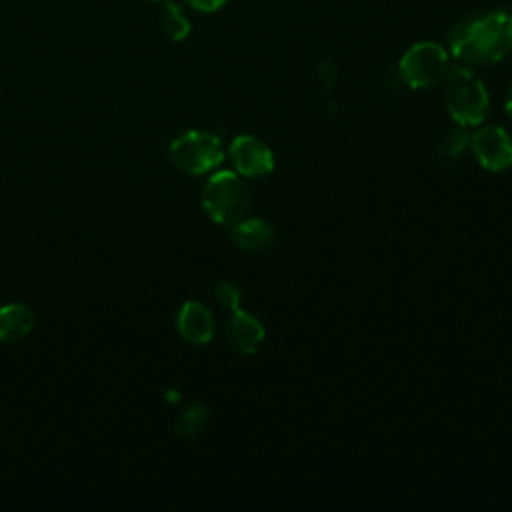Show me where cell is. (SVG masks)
Listing matches in <instances>:
<instances>
[{"label":"cell","instance_id":"52a82bcc","mask_svg":"<svg viewBox=\"0 0 512 512\" xmlns=\"http://www.w3.org/2000/svg\"><path fill=\"white\" fill-rule=\"evenodd\" d=\"M230 158L236 172L246 178H262L274 170V154L270 146L250 134H242L232 140Z\"/></svg>","mask_w":512,"mask_h":512},{"label":"cell","instance_id":"3957f363","mask_svg":"<svg viewBox=\"0 0 512 512\" xmlns=\"http://www.w3.org/2000/svg\"><path fill=\"white\" fill-rule=\"evenodd\" d=\"M202 206L216 224L232 226L242 220L250 206V194L240 174L230 170L212 174L202 190Z\"/></svg>","mask_w":512,"mask_h":512},{"label":"cell","instance_id":"7c38bea8","mask_svg":"<svg viewBox=\"0 0 512 512\" xmlns=\"http://www.w3.org/2000/svg\"><path fill=\"white\" fill-rule=\"evenodd\" d=\"M208 420H210V410L206 408V404L192 402L180 412L174 424V434L182 440H192L206 428Z\"/></svg>","mask_w":512,"mask_h":512},{"label":"cell","instance_id":"8992f818","mask_svg":"<svg viewBox=\"0 0 512 512\" xmlns=\"http://www.w3.org/2000/svg\"><path fill=\"white\" fill-rule=\"evenodd\" d=\"M470 146L482 168L500 172L512 166V138L500 126L478 128L470 136Z\"/></svg>","mask_w":512,"mask_h":512},{"label":"cell","instance_id":"9c48e42d","mask_svg":"<svg viewBox=\"0 0 512 512\" xmlns=\"http://www.w3.org/2000/svg\"><path fill=\"white\" fill-rule=\"evenodd\" d=\"M176 328H178V334L186 342H190V344H206L214 336L212 312L204 304H200L196 300H188L178 310Z\"/></svg>","mask_w":512,"mask_h":512},{"label":"cell","instance_id":"2e32d148","mask_svg":"<svg viewBox=\"0 0 512 512\" xmlns=\"http://www.w3.org/2000/svg\"><path fill=\"white\" fill-rule=\"evenodd\" d=\"M192 10L196 12H204V14H210V12H216L220 10L228 0H184Z\"/></svg>","mask_w":512,"mask_h":512},{"label":"cell","instance_id":"7a4b0ae2","mask_svg":"<svg viewBox=\"0 0 512 512\" xmlns=\"http://www.w3.org/2000/svg\"><path fill=\"white\" fill-rule=\"evenodd\" d=\"M444 82V104L450 118L464 128L478 126L488 112L490 98L482 80L466 66L448 70Z\"/></svg>","mask_w":512,"mask_h":512},{"label":"cell","instance_id":"5b68a950","mask_svg":"<svg viewBox=\"0 0 512 512\" xmlns=\"http://www.w3.org/2000/svg\"><path fill=\"white\" fill-rule=\"evenodd\" d=\"M448 70V52L436 42L412 44L398 62L400 80L414 90H426L440 84Z\"/></svg>","mask_w":512,"mask_h":512},{"label":"cell","instance_id":"ba28073f","mask_svg":"<svg viewBox=\"0 0 512 512\" xmlns=\"http://www.w3.org/2000/svg\"><path fill=\"white\" fill-rule=\"evenodd\" d=\"M264 326L256 316L244 310H234L226 322V338L240 354H256L264 342Z\"/></svg>","mask_w":512,"mask_h":512},{"label":"cell","instance_id":"6da1fadb","mask_svg":"<svg viewBox=\"0 0 512 512\" xmlns=\"http://www.w3.org/2000/svg\"><path fill=\"white\" fill-rule=\"evenodd\" d=\"M448 44L452 56L464 64H494L512 52V14L492 10L468 16L450 30Z\"/></svg>","mask_w":512,"mask_h":512},{"label":"cell","instance_id":"ffe728a7","mask_svg":"<svg viewBox=\"0 0 512 512\" xmlns=\"http://www.w3.org/2000/svg\"><path fill=\"white\" fill-rule=\"evenodd\" d=\"M152 2H160V0H152Z\"/></svg>","mask_w":512,"mask_h":512},{"label":"cell","instance_id":"9a60e30c","mask_svg":"<svg viewBox=\"0 0 512 512\" xmlns=\"http://www.w3.org/2000/svg\"><path fill=\"white\" fill-rule=\"evenodd\" d=\"M466 146H470V134L466 132L464 126L452 128L450 132H446L442 138V144H440V148L446 156H460Z\"/></svg>","mask_w":512,"mask_h":512},{"label":"cell","instance_id":"e0dca14e","mask_svg":"<svg viewBox=\"0 0 512 512\" xmlns=\"http://www.w3.org/2000/svg\"><path fill=\"white\" fill-rule=\"evenodd\" d=\"M334 78H336V74H334L332 62H322V64H320V80H322V84H324L328 90L332 88Z\"/></svg>","mask_w":512,"mask_h":512},{"label":"cell","instance_id":"ac0fdd59","mask_svg":"<svg viewBox=\"0 0 512 512\" xmlns=\"http://www.w3.org/2000/svg\"><path fill=\"white\" fill-rule=\"evenodd\" d=\"M504 108H506V114H508V118L512 120V84H510V88H508V94H506V104H504Z\"/></svg>","mask_w":512,"mask_h":512},{"label":"cell","instance_id":"4fadbf2b","mask_svg":"<svg viewBox=\"0 0 512 512\" xmlns=\"http://www.w3.org/2000/svg\"><path fill=\"white\" fill-rule=\"evenodd\" d=\"M160 22H162L164 32L174 42H180V40H184L190 34V22L182 14V10H180V6L176 2H170V0L164 2L162 10H160Z\"/></svg>","mask_w":512,"mask_h":512},{"label":"cell","instance_id":"8fae6325","mask_svg":"<svg viewBox=\"0 0 512 512\" xmlns=\"http://www.w3.org/2000/svg\"><path fill=\"white\" fill-rule=\"evenodd\" d=\"M34 326V312L22 302H10L0 308V342L14 344L28 336Z\"/></svg>","mask_w":512,"mask_h":512},{"label":"cell","instance_id":"5bb4252c","mask_svg":"<svg viewBox=\"0 0 512 512\" xmlns=\"http://www.w3.org/2000/svg\"><path fill=\"white\" fill-rule=\"evenodd\" d=\"M214 300L218 302L220 308H224L228 312H234V310L240 308V290L234 282L222 280L214 288Z\"/></svg>","mask_w":512,"mask_h":512},{"label":"cell","instance_id":"d6986e66","mask_svg":"<svg viewBox=\"0 0 512 512\" xmlns=\"http://www.w3.org/2000/svg\"><path fill=\"white\" fill-rule=\"evenodd\" d=\"M166 396H168V398H172L170 402H178V398H180V394H178V392H168Z\"/></svg>","mask_w":512,"mask_h":512},{"label":"cell","instance_id":"277c9868","mask_svg":"<svg viewBox=\"0 0 512 512\" xmlns=\"http://www.w3.org/2000/svg\"><path fill=\"white\" fill-rule=\"evenodd\" d=\"M172 164L190 176H200L214 170L224 160L220 138L204 130H188L174 138L168 148Z\"/></svg>","mask_w":512,"mask_h":512},{"label":"cell","instance_id":"30bf717a","mask_svg":"<svg viewBox=\"0 0 512 512\" xmlns=\"http://www.w3.org/2000/svg\"><path fill=\"white\" fill-rule=\"evenodd\" d=\"M274 228L270 222L262 218H248V220H238L232 224L230 238L236 248L244 252H262L274 242Z\"/></svg>","mask_w":512,"mask_h":512}]
</instances>
